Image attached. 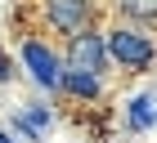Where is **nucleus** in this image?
I'll return each mask as SVG.
<instances>
[{
  "mask_svg": "<svg viewBox=\"0 0 157 143\" xmlns=\"http://www.w3.org/2000/svg\"><path fill=\"white\" fill-rule=\"evenodd\" d=\"M103 54H112L117 63H130V67H144V63H153V40L139 31H108V40H103Z\"/></svg>",
  "mask_w": 157,
  "mask_h": 143,
  "instance_id": "f257e3e1",
  "label": "nucleus"
},
{
  "mask_svg": "<svg viewBox=\"0 0 157 143\" xmlns=\"http://www.w3.org/2000/svg\"><path fill=\"white\" fill-rule=\"evenodd\" d=\"M23 58H27V67H32V76H36L40 85H45V90H54V85H59V63H54V54H49L45 45H40V40H27V49H23Z\"/></svg>",
  "mask_w": 157,
  "mask_h": 143,
  "instance_id": "f03ea898",
  "label": "nucleus"
},
{
  "mask_svg": "<svg viewBox=\"0 0 157 143\" xmlns=\"http://www.w3.org/2000/svg\"><path fill=\"white\" fill-rule=\"evenodd\" d=\"M103 67V40L99 36H81L72 45V72H85V76H94Z\"/></svg>",
  "mask_w": 157,
  "mask_h": 143,
  "instance_id": "7ed1b4c3",
  "label": "nucleus"
},
{
  "mask_svg": "<svg viewBox=\"0 0 157 143\" xmlns=\"http://www.w3.org/2000/svg\"><path fill=\"white\" fill-rule=\"evenodd\" d=\"M85 18V0H49V23L63 31H76Z\"/></svg>",
  "mask_w": 157,
  "mask_h": 143,
  "instance_id": "20e7f679",
  "label": "nucleus"
},
{
  "mask_svg": "<svg viewBox=\"0 0 157 143\" xmlns=\"http://www.w3.org/2000/svg\"><path fill=\"white\" fill-rule=\"evenodd\" d=\"M153 121H157V103H153L148 94H139V98L130 103V125H135V130H148Z\"/></svg>",
  "mask_w": 157,
  "mask_h": 143,
  "instance_id": "39448f33",
  "label": "nucleus"
},
{
  "mask_svg": "<svg viewBox=\"0 0 157 143\" xmlns=\"http://www.w3.org/2000/svg\"><path fill=\"white\" fill-rule=\"evenodd\" d=\"M59 85H67L72 94H85V98L99 94V81H94V76H85V72H67V76H59Z\"/></svg>",
  "mask_w": 157,
  "mask_h": 143,
  "instance_id": "423d86ee",
  "label": "nucleus"
},
{
  "mask_svg": "<svg viewBox=\"0 0 157 143\" xmlns=\"http://www.w3.org/2000/svg\"><path fill=\"white\" fill-rule=\"evenodd\" d=\"M121 9L135 13V18H144V13H157V0H121Z\"/></svg>",
  "mask_w": 157,
  "mask_h": 143,
  "instance_id": "0eeeda50",
  "label": "nucleus"
},
{
  "mask_svg": "<svg viewBox=\"0 0 157 143\" xmlns=\"http://www.w3.org/2000/svg\"><path fill=\"white\" fill-rule=\"evenodd\" d=\"M9 76H13V67H9V58L0 54V81H9Z\"/></svg>",
  "mask_w": 157,
  "mask_h": 143,
  "instance_id": "6e6552de",
  "label": "nucleus"
},
{
  "mask_svg": "<svg viewBox=\"0 0 157 143\" xmlns=\"http://www.w3.org/2000/svg\"><path fill=\"white\" fill-rule=\"evenodd\" d=\"M0 143H13V139H9V134H5V130H0Z\"/></svg>",
  "mask_w": 157,
  "mask_h": 143,
  "instance_id": "1a4fd4ad",
  "label": "nucleus"
}]
</instances>
